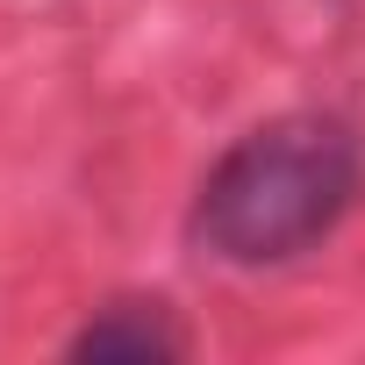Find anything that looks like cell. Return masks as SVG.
<instances>
[{
	"label": "cell",
	"mask_w": 365,
	"mask_h": 365,
	"mask_svg": "<svg viewBox=\"0 0 365 365\" xmlns=\"http://www.w3.org/2000/svg\"><path fill=\"white\" fill-rule=\"evenodd\" d=\"M72 358H115V365H150V358H179L187 329L172 322L165 301H108L101 315H86L65 344Z\"/></svg>",
	"instance_id": "obj_2"
},
{
	"label": "cell",
	"mask_w": 365,
	"mask_h": 365,
	"mask_svg": "<svg viewBox=\"0 0 365 365\" xmlns=\"http://www.w3.org/2000/svg\"><path fill=\"white\" fill-rule=\"evenodd\" d=\"M365 194V143L336 115H272L201 179L187 237L237 272H272L336 237Z\"/></svg>",
	"instance_id": "obj_1"
}]
</instances>
